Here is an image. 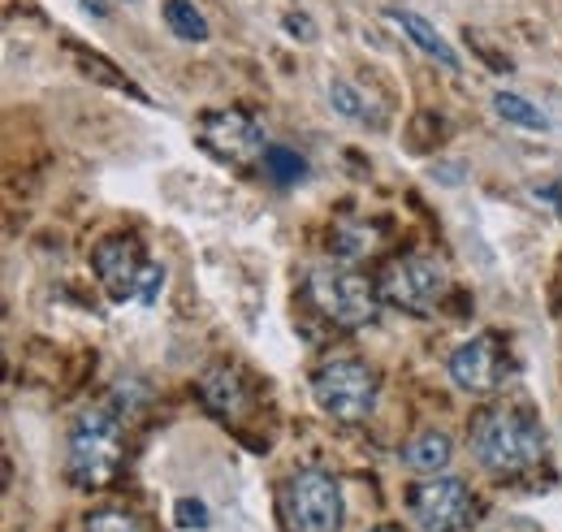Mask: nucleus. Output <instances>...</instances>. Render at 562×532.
<instances>
[{
	"instance_id": "423d86ee",
	"label": "nucleus",
	"mask_w": 562,
	"mask_h": 532,
	"mask_svg": "<svg viewBox=\"0 0 562 532\" xmlns=\"http://www.w3.org/2000/svg\"><path fill=\"white\" fill-rule=\"evenodd\" d=\"M446 286H450V277H446L441 261H432V256H424V252L390 261V265L381 268V277H376L381 299H385L390 308H398V312H412V317H428V312L441 303Z\"/></svg>"
},
{
	"instance_id": "f3484780",
	"label": "nucleus",
	"mask_w": 562,
	"mask_h": 532,
	"mask_svg": "<svg viewBox=\"0 0 562 532\" xmlns=\"http://www.w3.org/2000/svg\"><path fill=\"white\" fill-rule=\"evenodd\" d=\"M372 247H376V230H368V225L342 221L338 234H334V252H338L342 261H363Z\"/></svg>"
},
{
	"instance_id": "f03ea898",
	"label": "nucleus",
	"mask_w": 562,
	"mask_h": 532,
	"mask_svg": "<svg viewBox=\"0 0 562 532\" xmlns=\"http://www.w3.org/2000/svg\"><path fill=\"white\" fill-rule=\"evenodd\" d=\"M126 459V429L122 415L109 407H91L78 415L70 433V480L78 489L109 485Z\"/></svg>"
},
{
	"instance_id": "ddd939ff",
	"label": "nucleus",
	"mask_w": 562,
	"mask_h": 532,
	"mask_svg": "<svg viewBox=\"0 0 562 532\" xmlns=\"http://www.w3.org/2000/svg\"><path fill=\"white\" fill-rule=\"evenodd\" d=\"M160 18H165V26H169L178 40H187V44H204V40H209V18L195 9V0H165Z\"/></svg>"
},
{
	"instance_id": "f257e3e1",
	"label": "nucleus",
	"mask_w": 562,
	"mask_h": 532,
	"mask_svg": "<svg viewBox=\"0 0 562 532\" xmlns=\"http://www.w3.org/2000/svg\"><path fill=\"white\" fill-rule=\"evenodd\" d=\"M472 451L493 476H519V472L541 464L546 429L519 407H490L472 424Z\"/></svg>"
},
{
	"instance_id": "9d476101",
	"label": "nucleus",
	"mask_w": 562,
	"mask_h": 532,
	"mask_svg": "<svg viewBox=\"0 0 562 532\" xmlns=\"http://www.w3.org/2000/svg\"><path fill=\"white\" fill-rule=\"evenodd\" d=\"M450 381L463 390V395H493L497 381H502V351H497V337L481 333L463 346H454L450 355Z\"/></svg>"
},
{
	"instance_id": "f8f14e48",
	"label": "nucleus",
	"mask_w": 562,
	"mask_h": 532,
	"mask_svg": "<svg viewBox=\"0 0 562 532\" xmlns=\"http://www.w3.org/2000/svg\"><path fill=\"white\" fill-rule=\"evenodd\" d=\"M390 18L412 35V44L420 48L424 57H432L437 66H446V69H459V53L446 44V35L432 31V22H424L420 13H412V9H390Z\"/></svg>"
},
{
	"instance_id": "6e6552de",
	"label": "nucleus",
	"mask_w": 562,
	"mask_h": 532,
	"mask_svg": "<svg viewBox=\"0 0 562 532\" xmlns=\"http://www.w3.org/2000/svg\"><path fill=\"white\" fill-rule=\"evenodd\" d=\"M412 520L424 532H468L476 520L472 489L454 476H428L412 489Z\"/></svg>"
},
{
	"instance_id": "aec40b11",
	"label": "nucleus",
	"mask_w": 562,
	"mask_h": 532,
	"mask_svg": "<svg viewBox=\"0 0 562 532\" xmlns=\"http://www.w3.org/2000/svg\"><path fill=\"white\" fill-rule=\"evenodd\" d=\"M178 524L182 529H209V507L200 498H182L178 502Z\"/></svg>"
},
{
	"instance_id": "6ab92c4d",
	"label": "nucleus",
	"mask_w": 562,
	"mask_h": 532,
	"mask_svg": "<svg viewBox=\"0 0 562 532\" xmlns=\"http://www.w3.org/2000/svg\"><path fill=\"white\" fill-rule=\"evenodd\" d=\"M87 532H143L135 516L126 511H91L87 516Z\"/></svg>"
},
{
	"instance_id": "dca6fc26",
	"label": "nucleus",
	"mask_w": 562,
	"mask_h": 532,
	"mask_svg": "<svg viewBox=\"0 0 562 532\" xmlns=\"http://www.w3.org/2000/svg\"><path fill=\"white\" fill-rule=\"evenodd\" d=\"M329 104H334V113L338 118H347V122H368L372 118V104L363 100V91L347 82V78H334L329 82Z\"/></svg>"
},
{
	"instance_id": "4468645a",
	"label": "nucleus",
	"mask_w": 562,
	"mask_h": 532,
	"mask_svg": "<svg viewBox=\"0 0 562 532\" xmlns=\"http://www.w3.org/2000/svg\"><path fill=\"white\" fill-rule=\"evenodd\" d=\"M493 109H497V118L502 122H510V126H519V131H550V118L532 104V100H524V96H515V91H497L493 96Z\"/></svg>"
},
{
	"instance_id": "2eb2a0df",
	"label": "nucleus",
	"mask_w": 562,
	"mask_h": 532,
	"mask_svg": "<svg viewBox=\"0 0 562 532\" xmlns=\"http://www.w3.org/2000/svg\"><path fill=\"white\" fill-rule=\"evenodd\" d=\"M204 399L216 415H238L243 411V381H238V373H229V368H216L204 377Z\"/></svg>"
},
{
	"instance_id": "9b49d317",
	"label": "nucleus",
	"mask_w": 562,
	"mask_h": 532,
	"mask_svg": "<svg viewBox=\"0 0 562 532\" xmlns=\"http://www.w3.org/2000/svg\"><path fill=\"white\" fill-rule=\"evenodd\" d=\"M450 455H454V446H450V437L441 429H420L403 446V464L412 467V472H420V476H441L450 467Z\"/></svg>"
},
{
	"instance_id": "4be33fe9",
	"label": "nucleus",
	"mask_w": 562,
	"mask_h": 532,
	"mask_svg": "<svg viewBox=\"0 0 562 532\" xmlns=\"http://www.w3.org/2000/svg\"><path fill=\"white\" fill-rule=\"evenodd\" d=\"M78 4H82V9L91 13V18H100V22L109 18V0H78Z\"/></svg>"
},
{
	"instance_id": "20e7f679",
	"label": "nucleus",
	"mask_w": 562,
	"mask_h": 532,
	"mask_svg": "<svg viewBox=\"0 0 562 532\" xmlns=\"http://www.w3.org/2000/svg\"><path fill=\"white\" fill-rule=\"evenodd\" d=\"M307 290H312L316 308L347 330L376 325V317H381V290L347 265H316L307 277Z\"/></svg>"
},
{
	"instance_id": "1a4fd4ad",
	"label": "nucleus",
	"mask_w": 562,
	"mask_h": 532,
	"mask_svg": "<svg viewBox=\"0 0 562 532\" xmlns=\"http://www.w3.org/2000/svg\"><path fill=\"white\" fill-rule=\"evenodd\" d=\"M200 143L209 147L216 160H229V165H251V160H265V152H269L265 131L243 109L209 113L200 122Z\"/></svg>"
},
{
	"instance_id": "a211bd4d",
	"label": "nucleus",
	"mask_w": 562,
	"mask_h": 532,
	"mask_svg": "<svg viewBox=\"0 0 562 532\" xmlns=\"http://www.w3.org/2000/svg\"><path fill=\"white\" fill-rule=\"evenodd\" d=\"M265 174H269L278 187H294V182L307 174V165H303V156L290 152V147H269V152H265Z\"/></svg>"
},
{
	"instance_id": "5701e85b",
	"label": "nucleus",
	"mask_w": 562,
	"mask_h": 532,
	"mask_svg": "<svg viewBox=\"0 0 562 532\" xmlns=\"http://www.w3.org/2000/svg\"><path fill=\"white\" fill-rule=\"evenodd\" d=\"M372 532H394V529H372Z\"/></svg>"
},
{
	"instance_id": "412c9836",
	"label": "nucleus",
	"mask_w": 562,
	"mask_h": 532,
	"mask_svg": "<svg viewBox=\"0 0 562 532\" xmlns=\"http://www.w3.org/2000/svg\"><path fill=\"white\" fill-rule=\"evenodd\" d=\"M285 31H290V35H303V40H312V35H316V26H312L303 13H290V18H285Z\"/></svg>"
},
{
	"instance_id": "b1692460",
	"label": "nucleus",
	"mask_w": 562,
	"mask_h": 532,
	"mask_svg": "<svg viewBox=\"0 0 562 532\" xmlns=\"http://www.w3.org/2000/svg\"><path fill=\"white\" fill-rule=\"evenodd\" d=\"M126 4H135V0H126Z\"/></svg>"
},
{
	"instance_id": "7ed1b4c3",
	"label": "nucleus",
	"mask_w": 562,
	"mask_h": 532,
	"mask_svg": "<svg viewBox=\"0 0 562 532\" xmlns=\"http://www.w3.org/2000/svg\"><path fill=\"white\" fill-rule=\"evenodd\" d=\"M91 268L113 303H160L165 295V268L143 256V243L135 234H113L91 252Z\"/></svg>"
},
{
	"instance_id": "39448f33",
	"label": "nucleus",
	"mask_w": 562,
	"mask_h": 532,
	"mask_svg": "<svg viewBox=\"0 0 562 532\" xmlns=\"http://www.w3.org/2000/svg\"><path fill=\"white\" fill-rule=\"evenodd\" d=\"M312 399L325 415L359 424L376 411V373L363 359H329L312 377Z\"/></svg>"
},
{
	"instance_id": "0eeeda50",
	"label": "nucleus",
	"mask_w": 562,
	"mask_h": 532,
	"mask_svg": "<svg viewBox=\"0 0 562 532\" xmlns=\"http://www.w3.org/2000/svg\"><path fill=\"white\" fill-rule=\"evenodd\" d=\"M342 485L321 472L303 467L285 480V520L294 532H342Z\"/></svg>"
}]
</instances>
